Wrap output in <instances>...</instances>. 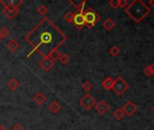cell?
<instances>
[{
    "label": "cell",
    "mask_w": 154,
    "mask_h": 130,
    "mask_svg": "<svg viewBox=\"0 0 154 130\" xmlns=\"http://www.w3.org/2000/svg\"><path fill=\"white\" fill-rule=\"evenodd\" d=\"M96 104V101L94 98L90 94L87 93L85 94L81 99H80V105L85 109V110H90L93 107H94Z\"/></svg>",
    "instance_id": "cell-5"
},
{
    "label": "cell",
    "mask_w": 154,
    "mask_h": 130,
    "mask_svg": "<svg viewBox=\"0 0 154 130\" xmlns=\"http://www.w3.org/2000/svg\"><path fill=\"white\" fill-rule=\"evenodd\" d=\"M84 17H85V25L88 27H94L97 22L101 19L99 15L91 7H89L87 10L84 11Z\"/></svg>",
    "instance_id": "cell-2"
},
{
    "label": "cell",
    "mask_w": 154,
    "mask_h": 130,
    "mask_svg": "<svg viewBox=\"0 0 154 130\" xmlns=\"http://www.w3.org/2000/svg\"><path fill=\"white\" fill-rule=\"evenodd\" d=\"M60 56H61V53H60V52L57 50V49H54V50H53L48 55H47V57L48 58H50L54 62L55 61H57V60H59V58H60Z\"/></svg>",
    "instance_id": "cell-16"
},
{
    "label": "cell",
    "mask_w": 154,
    "mask_h": 130,
    "mask_svg": "<svg viewBox=\"0 0 154 130\" xmlns=\"http://www.w3.org/2000/svg\"><path fill=\"white\" fill-rule=\"evenodd\" d=\"M109 108H110V106L105 100H101L97 104H95V109L101 115L105 114L109 110Z\"/></svg>",
    "instance_id": "cell-9"
},
{
    "label": "cell",
    "mask_w": 154,
    "mask_h": 130,
    "mask_svg": "<svg viewBox=\"0 0 154 130\" xmlns=\"http://www.w3.org/2000/svg\"><path fill=\"white\" fill-rule=\"evenodd\" d=\"M109 5L113 9H116V8L119 7V0H110V1H109Z\"/></svg>",
    "instance_id": "cell-25"
},
{
    "label": "cell",
    "mask_w": 154,
    "mask_h": 130,
    "mask_svg": "<svg viewBox=\"0 0 154 130\" xmlns=\"http://www.w3.org/2000/svg\"><path fill=\"white\" fill-rule=\"evenodd\" d=\"M143 72H144V74H145L146 76H148V77L152 76V74H151V72H150V71H149V66H146V67L144 68Z\"/></svg>",
    "instance_id": "cell-28"
},
{
    "label": "cell",
    "mask_w": 154,
    "mask_h": 130,
    "mask_svg": "<svg viewBox=\"0 0 154 130\" xmlns=\"http://www.w3.org/2000/svg\"><path fill=\"white\" fill-rule=\"evenodd\" d=\"M54 62L50 59L48 58L47 56H44V58L39 61V66L45 71V72H48L50 71L53 66H54Z\"/></svg>",
    "instance_id": "cell-8"
},
{
    "label": "cell",
    "mask_w": 154,
    "mask_h": 130,
    "mask_svg": "<svg viewBox=\"0 0 154 130\" xmlns=\"http://www.w3.org/2000/svg\"><path fill=\"white\" fill-rule=\"evenodd\" d=\"M56 29H57V28L54 27V28L52 30V32L47 31V30H45H45H42V31H41V34H40V36H39V40H40V42H41L40 44H45H45H51L53 50L57 49V47L53 43V32H54ZM40 44H39L38 46H36V47L34 49L33 52H35V51L37 50V48L40 46Z\"/></svg>",
    "instance_id": "cell-3"
},
{
    "label": "cell",
    "mask_w": 154,
    "mask_h": 130,
    "mask_svg": "<svg viewBox=\"0 0 154 130\" xmlns=\"http://www.w3.org/2000/svg\"><path fill=\"white\" fill-rule=\"evenodd\" d=\"M125 12L135 23L139 24L150 14V9L140 0H134L128 5Z\"/></svg>",
    "instance_id": "cell-1"
},
{
    "label": "cell",
    "mask_w": 154,
    "mask_h": 130,
    "mask_svg": "<svg viewBox=\"0 0 154 130\" xmlns=\"http://www.w3.org/2000/svg\"><path fill=\"white\" fill-rule=\"evenodd\" d=\"M148 66H149V69L151 74L153 75L154 74V64H150V65H148Z\"/></svg>",
    "instance_id": "cell-29"
},
{
    "label": "cell",
    "mask_w": 154,
    "mask_h": 130,
    "mask_svg": "<svg viewBox=\"0 0 154 130\" xmlns=\"http://www.w3.org/2000/svg\"><path fill=\"white\" fill-rule=\"evenodd\" d=\"M122 109L124 115H127V116L131 117L133 114H135V112L137 111V107L131 100H129V101H127L123 105V107L122 108Z\"/></svg>",
    "instance_id": "cell-7"
},
{
    "label": "cell",
    "mask_w": 154,
    "mask_h": 130,
    "mask_svg": "<svg viewBox=\"0 0 154 130\" xmlns=\"http://www.w3.org/2000/svg\"><path fill=\"white\" fill-rule=\"evenodd\" d=\"M33 99H34V101H35L37 105H43V104L46 101L47 98H46V96H45L44 93L38 92V93H36V94L34 96Z\"/></svg>",
    "instance_id": "cell-11"
},
{
    "label": "cell",
    "mask_w": 154,
    "mask_h": 130,
    "mask_svg": "<svg viewBox=\"0 0 154 130\" xmlns=\"http://www.w3.org/2000/svg\"><path fill=\"white\" fill-rule=\"evenodd\" d=\"M1 40H2V38H1V36H0V42H1Z\"/></svg>",
    "instance_id": "cell-32"
},
{
    "label": "cell",
    "mask_w": 154,
    "mask_h": 130,
    "mask_svg": "<svg viewBox=\"0 0 154 130\" xmlns=\"http://www.w3.org/2000/svg\"><path fill=\"white\" fill-rule=\"evenodd\" d=\"M113 117H114V118H115L116 120H121V119H122L123 117H124V113H123L122 109L120 108H117V109L113 112Z\"/></svg>",
    "instance_id": "cell-19"
},
{
    "label": "cell",
    "mask_w": 154,
    "mask_h": 130,
    "mask_svg": "<svg viewBox=\"0 0 154 130\" xmlns=\"http://www.w3.org/2000/svg\"><path fill=\"white\" fill-rule=\"evenodd\" d=\"M73 18H74V14L72 12H71V11H69V12H67V13H65L63 15V20L70 23V24H72Z\"/></svg>",
    "instance_id": "cell-18"
},
{
    "label": "cell",
    "mask_w": 154,
    "mask_h": 130,
    "mask_svg": "<svg viewBox=\"0 0 154 130\" xmlns=\"http://www.w3.org/2000/svg\"><path fill=\"white\" fill-rule=\"evenodd\" d=\"M59 61H60L62 64L66 65V64H68L69 61H70V56H69L68 54H66V53H63V54H61V56H60V58H59Z\"/></svg>",
    "instance_id": "cell-20"
},
{
    "label": "cell",
    "mask_w": 154,
    "mask_h": 130,
    "mask_svg": "<svg viewBox=\"0 0 154 130\" xmlns=\"http://www.w3.org/2000/svg\"><path fill=\"white\" fill-rule=\"evenodd\" d=\"M113 83H114V80L112 77H106L102 82V86L105 90H111L113 87Z\"/></svg>",
    "instance_id": "cell-10"
},
{
    "label": "cell",
    "mask_w": 154,
    "mask_h": 130,
    "mask_svg": "<svg viewBox=\"0 0 154 130\" xmlns=\"http://www.w3.org/2000/svg\"><path fill=\"white\" fill-rule=\"evenodd\" d=\"M3 14L8 18V19H14L19 13V9H16V10H10V9H8V8H3L2 10Z\"/></svg>",
    "instance_id": "cell-12"
},
{
    "label": "cell",
    "mask_w": 154,
    "mask_h": 130,
    "mask_svg": "<svg viewBox=\"0 0 154 130\" xmlns=\"http://www.w3.org/2000/svg\"><path fill=\"white\" fill-rule=\"evenodd\" d=\"M10 32L8 30V27H2L1 29H0V36H1V38H7L8 35H9Z\"/></svg>",
    "instance_id": "cell-24"
},
{
    "label": "cell",
    "mask_w": 154,
    "mask_h": 130,
    "mask_svg": "<svg viewBox=\"0 0 154 130\" xmlns=\"http://www.w3.org/2000/svg\"><path fill=\"white\" fill-rule=\"evenodd\" d=\"M129 5V2L127 0H119V7L121 8H126Z\"/></svg>",
    "instance_id": "cell-26"
},
{
    "label": "cell",
    "mask_w": 154,
    "mask_h": 130,
    "mask_svg": "<svg viewBox=\"0 0 154 130\" xmlns=\"http://www.w3.org/2000/svg\"><path fill=\"white\" fill-rule=\"evenodd\" d=\"M48 7H46V6H45V5H41V6H39L38 7H37V12H38V14L39 15H41V16H45V15H46L47 13H48Z\"/></svg>",
    "instance_id": "cell-22"
},
{
    "label": "cell",
    "mask_w": 154,
    "mask_h": 130,
    "mask_svg": "<svg viewBox=\"0 0 154 130\" xmlns=\"http://www.w3.org/2000/svg\"><path fill=\"white\" fill-rule=\"evenodd\" d=\"M128 89H129V84L122 77H118L116 80H114L113 87L112 90L114 91L115 94H117L118 96H122Z\"/></svg>",
    "instance_id": "cell-4"
},
{
    "label": "cell",
    "mask_w": 154,
    "mask_h": 130,
    "mask_svg": "<svg viewBox=\"0 0 154 130\" xmlns=\"http://www.w3.org/2000/svg\"><path fill=\"white\" fill-rule=\"evenodd\" d=\"M72 24L75 25L77 29H83L85 26V17H84V10L77 11V13L74 14V18Z\"/></svg>",
    "instance_id": "cell-6"
},
{
    "label": "cell",
    "mask_w": 154,
    "mask_h": 130,
    "mask_svg": "<svg viewBox=\"0 0 154 130\" xmlns=\"http://www.w3.org/2000/svg\"><path fill=\"white\" fill-rule=\"evenodd\" d=\"M12 130H24V126L20 123H17L13 126Z\"/></svg>",
    "instance_id": "cell-27"
},
{
    "label": "cell",
    "mask_w": 154,
    "mask_h": 130,
    "mask_svg": "<svg viewBox=\"0 0 154 130\" xmlns=\"http://www.w3.org/2000/svg\"><path fill=\"white\" fill-rule=\"evenodd\" d=\"M48 109L50 112H52L53 114H56L60 109H61V105L56 101V100H54L52 101L49 106H48Z\"/></svg>",
    "instance_id": "cell-14"
},
{
    "label": "cell",
    "mask_w": 154,
    "mask_h": 130,
    "mask_svg": "<svg viewBox=\"0 0 154 130\" xmlns=\"http://www.w3.org/2000/svg\"><path fill=\"white\" fill-rule=\"evenodd\" d=\"M93 88H94V86H93V84H92L90 81H85V82H84L83 85H82V89H83L85 91H86L87 93H89V92L93 90Z\"/></svg>",
    "instance_id": "cell-21"
},
{
    "label": "cell",
    "mask_w": 154,
    "mask_h": 130,
    "mask_svg": "<svg viewBox=\"0 0 154 130\" xmlns=\"http://www.w3.org/2000/svg\"><path fill=\"white\" fill-rule=\"evenodd\" d=\"M0 130H8L5 126H0Z\"/></svg>",
    "instance_id": "cell-31"
},
{
    "label": "cell",
    "mask_w": 154,
    "mask_h": 130,
    "mask_svg": "<svg viewBox=\"0 0 154 130\" xmlns=\"http://www.w3.org/2000/svg\"><path fill=\"white\" fill-rule=\"evenodd\" d=\"M8 88L11 90H17L19 88L20 83H19V81L16 78H12V79L9 80V81L8 83Z\"/></svg>",
    "instance_id": "cell-15"
},
{
    "label": "cell",
    "mask_w": 154,
    "mask_h": 130,
    "mask_svg": "<svg viewBox=\"0 0 154 130\" xmlns=\"http://www.w3.org/2000/svg\"><path fill=\"white\" fill-rule=\"evenodd\" d=\"M109 53L113 56V57H116L118 56L120 53H121V50L117 47V46H112L110 50H109Z\"/></svg>",
    "instance_id": "cell-23"
},
{
    "label": "cell",
    "mask_w": 154,
    "mask_h": 130,
    "mask_svg": "<svg viewBox=\"0 0 154 130\" xmlns=\"http://www.w3.org/2000/svg\"><path fill=\"white\" fill-rule=\"evenodd\" d=\"M152 110H153V111H154V106H153V107H152Z\"/></svg>",
    "instance_id": "cell-33"
},
{
    "label": "cell",
    "mask_w": 154,
    "mask_h": 130,
    "mask_svg": "<svg viewBox=\"0 0 154 130\" xmlns=\"http://www.w3.org/2000/svg\"><path fill=\"white\" fill-rule=\"evenodd\" d=\"M149 6H150L151 7H153V8H154V0H149Z\"/></svg>",
    "instance_id": "cell-30"
},
{
    "label": "cell",
    "mask_w": 154,
    "mask_h": 130,
    "mask_svg": "<svg viewBox=\"0 0 154 130\" xmlns=\"http://www.w3.org/2000/svg\"><path fill=\"white\" fill-rule=\"evenodd\" d=\"M103 27H104L107 31H111V30L115 26V23H114L111 18H107V19L103 22Z\"/></svg>",
    "instance_id": "cell-17"
},
{
    "label": "cell",
    "mask_w": 154,
    "mask_h": 130,
    "mask_svg": "<svg viewBox=\"0 0 154 130\" xmlns=\"http://www.w3.org/2000/svg\"><path fill=\"white\" fill-rule=\"evenodd\" d=\"M7 48H8L11 52H16V51L19 48V43H18L15 39H11L10 41L8 42V43H7Z\"/></svg>",
    "instance_id": "cell-13"
}]
</instances>
